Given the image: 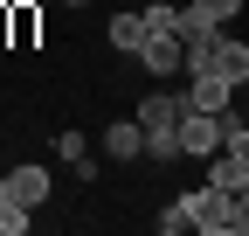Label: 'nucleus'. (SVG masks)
I'll use <instances>...</instances> for the list:
<instances>
[{
  "instance_id": "f8f14e48",
  "label": "nucleus",
  "mask_w": 249,
  "mask_h": 236,
  "mask_svg": "<svg viewBox=\"0 0 249 236\" xmlns=\"http://www.w3.org/2000/svg\"><path fill=\"white\" fill-rule=\"evenodd\" d=\"M152 222H160V236H187V229H194V209H187V195H180V201H166Z\"/></svg>"
},
{
  "instance_id": "6ab92c4d",
  "label": "nucleus",
  "mask_w": 249,
  "mask_h": 236,
  "mask_svg": "<svg viewBox=\"0 0 249 236\" xmlns=\"http://www.w3.org/2000/svg\"><path fill=\"white\" fill-rule=\"evenodd\" d=\"M62 7H90V0H62Z\"/></svg>"
},
{
  "instance_id": "f257e3e1",
  "label": "nucleus",
  "mask_w": 249,
  "mask_h": 236,
  "mask_svg": "<svg viewBox=\"0 0 249 236\" xmlns=\"http://www.w3.org/2000/svg\"><path fill=\"white\" fill-rule=\"evenodd\" d=\"M139 125H145V139H180V118H187V91H160V83H152V91L139 98Z\"/></svg>"
},
{
  "instance_id": "0eeeda50",
  "label": "nucleus",
  "mask_w": 249,
  "mask_h": 236,
  "mask_svg": "<svg viewBox=\"0 0 249 236\" xmlns=\"http://www.w3.org/2000/svg\"><path fill=\"white\" fill-rule=\"evenodd\" d=\"M7 181H14V201H28V209H42V201H49V167L42 160H21V167H7Z\"/></svg>"
},
{
  "instance_id": "39448f33",
  "label": "nucleus",
  "mask_w": 249,
  "mask_h": 236,
  "mask_svg": "<svg viewBox=\"0 0 249 236\" xmlns=\"http://www.w3.org/2000/svg\"><path fill=\"white\" fill-rule=\"evenodd\" d=\"M229 98H235V83L222 70H194V83H187V104L194 111H229Z\"/></svg>"
},
{
  "instance_id": "4468645a",
  "label": "nucleus",
  "mask_w": 249,
  "mask_h": 236,
  "mask_svg": "<svg viewBox=\"0 0 249 236\" xmlns=\"http://www.w3.org/2000/svg\"><path fill=\"white\" fill-rule=\"evenodd\" d=\"M28 222H35V209H28V201H0V236H21Z\"/></svg>"
},
{
  "instance_id": "f3484780",
  "label": "nucleus",
  "mask_w": 249,
  "mask_h": 236,
  "mask_svg": "<svg viewBox=\"0 0 249 236\" xmlns=\"http://www.w3.org/2000/svg\"><path fill=\"white\" fill-rule=\"evenodd\" d=\"M194 7H208L214 21H235V14H242V0H194Z\"/></svg>"
},
{
  "instance_id": "6e6552de",
  "label": "nucleus",
  "mask_w": 249,
  "mask_h": 236,
  "mask_svg": "<svg viewBox=\"0 0 249 236\" xmlns=\"http://www.w3.org/2000/svg\"><path fill=\"white\" fill-rule=\"evenodd\" d=\"M208 181H214V188H229V195H242V188H249V160L222 146V153H208Z\"/></svg>"
},
{
  "instance_id": "423d86ee",
  "label": "nucleus",
  "mask_w": 249,
  "mask_h": 236,
  "mask_svg": "<svg viewBox=\"0 0 249 236\" xmlns=\"http://www.w3.org/2000/svg\"><path fill=\"white\" fill-rule=\"evenodd\" d=\"M104 160H145V125H139V118L104 125Z\"/></svg>"
},
{
  "instance_id": "dca6fc26",
  "label": "nucleus",
  "mask_w": 249,
  "mask_h": 236,
  "mask_svg": "<svg viewBox=\"0 0 249 236\" xmlns=\"http://www.w3.org/2000/svg\"><path fill=\"white\" fill-rule=\"evenodd\" d=\"M229 236H249V188L235 195V216H229Z\"/></svg>"
},
{
  "instance_id": "20e7f679",
  "label": "nucleus",
  "mask_w": 249,
  "mask_h": 236,
  "mask_svg": "<svg viewBox=\"0 0 249 236\" xmlns=\"http://www.w3.org/2000/svg\"><path fill=\"white\" fill-rule=\"evenodd\" d=\"M132 63H145V70H152V83H160V77L187 70V49H180V35H145V49L132 56Z\"/></svg>"
},
{
  "instance_id": "a211bd4d",
  "label": "nucleus",
  "mask_w": 249,
  "mask_h": 236,
  "mask_svg": "<svg viewBox=\"0 0 249 236\" xmlns=\"http://www.w3.org/2000/svg\"><path fill=\"white\" fill-rule=\"evenodd\" d=\"M0 201H14V181H7V167H0Z\"/></svg>"
},
{
  "instance_id": "f03ea898",
  "label": "nucleus",
  "mask_w": 249,
  "mask_h": 236,
  "mask_svg": "<svg viewBox=\"0 0 249 236\" xmlns=\"http://www.w3.org/2000/svg\"><path fill=\"white\" fill-rule=\"evenodd\" d=\"M222 146H229L222 111H194V104H187V118H180V153H187V160H208V153H222Z\"/></svg>"
},
{
  "instance_id": "1a4fd4ad",
  "label": "nucleus",
  "mask_w": 249,
  "mask_h": 236,
  "mask_svg": "<svg viewBox=\"0 0 249 236\" xmlns=\"http://www.w3.org/2000/svg\"><path fill=\"white\" fill-rule=\"evenodd\" d=\"M104 42H111L118 56H139V49H145V14H111Z\"/></svg>"
},
{
  "instance_id": "9b49d317",
  "label": "nucleus",
  "mask_w": 249,
  "mask_h": 236,
  "mask_svg": "<svg viewBox=\"0 0 249 236\" xmlns=\"http://www.w3.org/2000/svg\"><path fill=\"white\" fill-rule=\"evenodd\" d=\"M214 70H222L229 83H249V42H235V35H222V49H214Z\"/></svg>"
},
{
  "instance_id": "7ed1b4c3",
  "label": "nucleus",
  "mask_w": 249,
  "mask_h": 236,
  "mask_svg": "<svg viewBox=\"0 0 249 236\" xmlns=\"http://www.w3.org/2000/svg\"><path fill=\"white\" fill-rule=\"evenodd\" d=\"M187 209H194V229L201 236H229V216H235V195L229 188H194V195H187Z\"/></svg>"
},
{
  "instance_id": "9d476101",
  "label": "nucleus",
  "mask_w": 249,
  "mask_h": 236,
  "mask_svg": "<svg viewBox=\"0 0 249 236\" xmlns=\"http://www.w3.org/2000/svg\"><path fill=\"white\" fill-rule=\"evenodd\" d=\"M14 7V42L7 49H35L42 42V0H7Z\"/></svg>"
},
{
  "instance_id": "ddd939ff",
  "label": "nucleus",
  "mask_w": 249,
  "mask_h": 236,
  "mask_svg": "<svg viewBox=\"0 0 249 236\" xmlns=\"http://www.w3.org/2000/svg\"><path fill=\"white\" fill-rule=\"evenodd\" d=\"M173 28H180V7L173 0H152L145 7V35H173Z\"/></svg>"
},
{
  "instance_id": "2eb2a0df",
  "label": "nucleus",
  "mask_w": 249,
  "mask_h": 236,
  "mask_svg": "<svg viewBox=\"0 0 249 236\" xmlns=\"http://www.w3.org/2000/svg\"><path fill=\"white\" fill-rule=\"evenodd\" d=\"M83 153H90V139H83V132H55V160H70V167H76Z\"/></svg>"
}]
</instances>
